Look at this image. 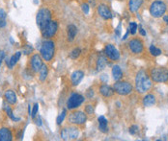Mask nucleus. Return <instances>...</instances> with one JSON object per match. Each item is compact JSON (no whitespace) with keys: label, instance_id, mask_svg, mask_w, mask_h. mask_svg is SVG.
<instances>
[{"label":"nucleus","instance_id":"obj_6","mask_svg":"<svg viewBox=\"0 0 168 141\" xmlns=\"http://www.w3.org/2000/svg\"><path fill=\"white\" fill-rule=\"evenodd\" d=\"M114 92L117 94L122 95V96H126L132 92L133 87L131 83L126 81H116V83L113 84Z\"/></svg>","mask_w":168,"mask_h":141},{"label":"nucleus","instance_id":"obj_23","mask_svg":"<svg viewBox=\"0 0 168 141\" xmlns=\"http://www.w3.org/2000/svg\"><path fill=\"white\" fill-rule=\"evenodd\" d=\"M106 65H107V59H106L104 56H100L97 60V64H96L97 70L98 71L103 70L106 67Z\"/></svg>","mask_w":168,"mask_h":141},{"label":"nucleus","instance_id":"obj_14","mask_svg":"<svg viewBox=\"0 0 168 141\" xmlns=\"http://www.w3.org/2000/svg\"><path fill=\"white\" fill-rule=\"evenodd\" d=\"M30 64H31V68L33 71H35V72L40 71L42 65L44 64H43V58L39 54L33 55L31 57V60H30Z\"/></svg>","mask_w":168,"mask_h":141},{"label":"nucleus","instance_id":"obj_43","mask_svg":"<svg viewBox=\"0 0 168 141\" xmlns=\"http://www.w3.org/2000/svg\"><path fill=\"white\" fill-rule=\"evenodd\" d=\"M163 21L168 25V15H164L163 16Z\"/></svg>","mask_w":168,"mask_h":141},{"label":"nucleus","instance_id":"obj_22","mask_svg":"<svg viewBox=\"0 0 168 141\" xmlns=\"http://www.w3.org/2000/svg\"><path fill=\"white\" fill-rule=\"evenodd\" d=\"M156 103V96L153 94H147L146 96L143 98V106L144 107H151L154 106Z\"/></svg>","mask_w":168,"mask_h":141},{"label":"nucleus","instance_id":"obj_40","mask_svg":"<svg viewBox=\"0 0 168 141\" xmlns=\"http://www.w3.org/2000/svg\"><path fill=\"white\" fill-rule=\"evenodd\" d=\"M139 33H140V35L141 36H146V31H145L140 25H139Z\"/></svg>","mask_w":168,"mask_h":141},{"label":"nucleus","instance_id":"obj_36","mask_svg":"<svg viewBox=\"0 0 168 141\" xmlns=\"http://www.w3.org/2000/svg\"><path fill=\"white\" fill-rule=\"evenodd\" d=\"M32 51H33V47L31 46V45H27L26 48L23 50V53H24L25 55H28V54L32 53Z\"/></svg>","mask_w":168,"mask_h":141},{"label":"nucleus","instance_id":"obj_21","mask_svg":"<svg viewBox=\"0 0 168 141\" xmlns=\"http://www.w3.org/2000/svg\"><path fill=\"white\" fill-rule=\"evenodd\" d=\"M5 100L7 101V102L10 104V105H15L16 103V94L15 93V91L13 90H7L6 92H5Z\"/></svg>","mask_w":168,"mask_h":141},{"label":"nucleus","instance_id":"obj_16","mask_svg":"<svg viewBox=\"0 0 168 141\" xmlns=\"http://www.w3.org/2000/svg\"><path fill=\"white\" fill-rule=\"evenodd\" d=\"M12 140H13V133L10 129L8 128L0 129V141H12Z\"/></svg>","mask_w":168,"mask_h":141},{"label":"nucleus","instance_id":"obj_35","mask_svg":"<svg viewBox=\"0 0 168 141\" xmlns=\"http://www.w3.org/2000/svg\"><path fill=\"white\" fill-rule=\"evenodd\" d=\"M138 131H139V128H138V126H136V125H133V126H131V127L130 128V133L132 134V135L135 134Z\"/></svg>","mask_w":168,"mask_h":141},{"label":"nucleus","instance_id":"obj_5","mask_svg":"<svg viewBox=\"0 0 168 141\" xmlns=\"http://www.w3.org/2000/svg\"><path fill=\"white\" fill-rule=\"evenodd\" d=\"M166 10H167L166 4L163 1H161V0H156V1H154L150 5V9H149L150 15L156 18L163 16Z\"/></svg>","mask_w":168,"mask_h":141},{"label":"nucleus","instance_id":"obj_28","mask_svg":"<svg viewBox=\"0 0 168 141\" xmlns=\"http://www.w3.org/2000/svg\"><path fill=\"white\" fill-rule=\"evenodd\" d=\"M150 53L151 55H153L154 57H156V56H159L162 52L159 48H156L155 45H151L150 46Z\"/></svg>","mask_w":168,"mask_h":141},{"label":"nucleus","instance_id":"obj_10","mask_svg":"<svg viewBox=\"0 0 168 141\" xmlns=\"http://www.w3.org/2000/svg\"><path fill=\"white\" fill-rule=\"evenodd\" d=\"M79 134V130L76 127H69L64 128L61 131V137L64 140H70V139H76Z\"/></svg>","mask_w":168,"mask_h":141},{"label":"nucleus","instance_id":"obj_15","mask_svg":"<svg viewBox=\"0 0 168 141\" xmlns=\"http://www.w3.org/2000/svg\"><path fill=\"white\" fill-rule=\"evenodd\" d=\"M84 78V72L81 70H76L72 74L71 76V81L74 87H76L77 84H79V83L82 81V79Z\"/></svg>","mask_w":168,"mask_h":141},{"label":"nucleus","instance_id":"obj_30","mask_svg":"<svg viewBox=\"0 0 168 141\" xmlns=\"http://www.w3.org/2000/svg\"><path fill=\"white\" fill-rule=\"evenodd\" d=\"M80 53H81V50H80L79 48H75V49L72 51V53H71V58H72V60H76L78 57H79Z\"/></svg>","mask_w":168,"mask_h":141},{"label":"nucleus","instance_id":"obj_33","mask_svg":"<svg viewBox=\"0 0 168 141\" xmlns=\"http://www.w3.org/2000/svg\"><path fill=\"white\" fill-rule=\"evenodd\" d=\"M81 9H82V12L85 15L89 14V10H90V7H89V5L87 3H83L81 5Z\"/></svg>","mask_w":168,"mask_h":141},{"label":"nucleus","instance_id":"obj_20","mask_svg":"<svg viewBox=\"0 0 168 141\" xmlns=\"http://www.w3.org/2000/svg\"><path fill=\"white\" fill-rule=\"evenodd\" d=\"M76 33H77V29L74 24H70L67 26V37H68L69 41H74L76 36Z\"/></svg>","mask_w":168,"mask_h":141},{"label":"nucleus","instance_id":"obj_7","mask_svg":"<svg viewBox=\"0 0 168 141\" xmlns=\"http://www.w3.org/2000/svg\"><path fill=\"white\" fill-rule=\"evenodd\" d=\"M84 97L79 93H72L67 101V109L68 110H75L78 107H80L84 102Z\"/></svg>","mask_w":168,"mask_h":141},{"label":"nucleus","instance_id":"obj_1","mask_svg":"<svg viewBox=\"0 0 168 141\" xmlns=\"http://www.w3.org/2000/svg\"><path fill=\"white\" fill-rule=\"evenodd\" d=\"M152 79L145 70H139L135 77V90L138 93H145L152 87Z\"/></svg>","mask_w":168,"mask_h":141},{"label":"nucleus","instance_id":"obj_24","mask_svg":"<svg viewBox=\"0 0 168 141\" xmlns=\"http://www.w3.org/2000/svg\"><path fill=\"white\" fill-rule=\"evenodd\" d=\"M112 76L115 81H120L123 78V72L119 65H114L112 67Z\"/></svg>","mask_w":168,"mask_h":141},{"label":"nucleus","instance_id":"obj_2","mask_svg":"<svg viewBox=\"0 0 168 141\" xmlns=\"http://www.w3.org/2000/svg\"><path fill=\"white\" fill-rule=\"evenodd\" d=\"M54 53H55L54 41H50V39L44 41L40 49V54H41V57L43 58V60H44L46 61H50L53 58Z\"/></svg>","mask_w":168,"mask_h":141},{"label":"nucleus","instance_id":"obj_13","mask_svg":"<svg viewBox=\"0 0 168 141\" xmlns=\"http://www.w3.org/2000/svg\"><path fill=\"white\" fill-rule=\"evenodd\" d=\"M98 14L100 15V18H103L105 20H108V19L112 18V16H113L110 9L108 8L107 5H105V4H100L98 6Z\"/></svg>","mask_w":168,"mask_h":141},{"label":"nucleus","instance_id":"obj_42","mask_svg":"<svg viewBox=\"0 0 168 141\" xmlns=\"http://www.w3.org/2000/svg\"><path fill=\"white\" fill-rule=\"evenodd\" d=\"M6 26V21L5 19H0V28H4Z\"/></svg>","mask_w":168,"mask_h":141},{"label":"nucleus","instance_id":"obj_17","mask_svg":"<svg viewBox=\"0 0 168 141\" xmlns=\"http://www.w3.org/2000/svg\"><path fill=\"white\" fill-rule=\"evenodd\" d=\"M100 93L103 95V97L105 98H108L111 97L112 95L114 94V89L113 87H111L108 84H103V86L100 87Z\"/></svg>","mask_w":168,"mask_h":141},{"label":"nucleus","instance_id":"obj_9","mask_svg":"<svg viewBox=\"0 0 168 141\" xmlns=\"http://www.w3.org/2000/svg\"><path fill=\"white\" fill-rule=\"evenodd\" d=\"M69 121L74 125H83L87 121V116L82 111H75L70 114Z\"/></svg>","mask_w":168,"mask_h":141},{"label":"nucleus","instance_id":"obj_12","mask_svg":"<svg viewBox=\"0 0 168 141\" xmlns=\"http://www.w3.org/2000/svg\"><path fill=\"white\" fill-rule=\"evenodd\" d=\"M104 54L111 61H118L120 59V53L117 48L112 44H106L104 47Z\"/></svg>","mask_w":168,"mask_h":141},{"label":"nucleus","instance_id":"obj_41","mask_svg":"<svg viewBox=\"0 0 168 141\" xmlns=\"http://www.w3.org/2000/svg\"><path fill=\"white\" fill-rule=\"evenodd\" d=\"M36 125H37L38 127L42 126V119H41L40 116H38V118H37V120H36Z\"/></svg>","mask_w":168,"mask_h":141},{"label":"nucleus","instance_id":"obj_37","mask_svg":"<svg viewBox=\"0 0 168 141\" xmlns=\"http://www.w3.org/2000/svg\"><path fill=\"white\" fill-rule=\"evenodd\" d=\"M6 16H7L6 12H5L3 9L0 8V19H5L6 18Z\"/></svg>","mask_w":168,"mask_h":141},{"label":"nucleus","instance_id":"obj_29","mask_svg":"<svg viewBox=\"0 0 168 141\" xmlns=\"http://www.w3.org/2000/svg\"><path fill=\"white\" fill-rule=\"evenodd\" d=\"M137 28H138V25L135 23V22H131L128 30V32L131 33V35H135V33L137 31Z\"/></svg>","mask_w":168,"mask_h":141},{"label":"nucleus","instance_id":"obj_11","mask_svg":"<svg viewBox=\"0 0 168 141\" xmlns=\"http://www.w3.org/2000/svg\"><path fill=\"white\" fill-rule=\"evenodd\" d=\"M128 48H130V50L133 54H140L143 52L144 45H143V42L141 39L132 38L128 41Z\"/></svg>","mask_w":168,"mask_h":141},{"label":"nucleus","instance_id":"obj_4","mask_svg":"<svg viewBox=\"0 0 168 141\" xmlns=\"http://www.w3.org/2000/svg\"><path fill=\"white\" fill-rule=\"evenodd\" d=\"M150 77L155 83H166L168 81V69L164 67H154L150 71Z\"/></svg>","mask_w":168,"mask_h":141},{"label":"nucleus","instance_id":"obj_25","mask_svg":"<svg viewBox=\"0 0 168 141\" xmlns=\"http://www.w3.org/2000/svg\"><path fill=\"white\" fill-rule=\"evenodd\" d=\"M20 56H21V52H16L15 55H13L12 57L10 58V65H9L10 69H12L13 67L16 64V63H18L20 59Z\"/></svg>","mask_w":168,"mask_h":141},{"label":"nucleus","instance_id":"obj_19","mask_svg":"<svg viewBox=\"0 0 168 141\" xmlns=\"http://www.w3.org/2000/svg\"><path fill=\"white\" fill-rule=\"evenodd\" d=\"M98 121H99V129L100 131L103 133H106L108 132V128H107V125H108V121L107 119L104 117V116H100L98 118Z\"/></svg>","mask_w":168,"mask_h":141},{"label":"nucleus","instance_id":"obj_32","mask_svg":"<svg viewBox=\"0 0 168 141\" xmlns=\"http://www.w3.org/2000/svg\"><path fill=\"white\" fill-rule=\"evenodd\" d=\"M38 110H39V105H38V104H35L34 107H33L32 112H31V117H32V118H35V117L37 116Z\"/></svg>","mask_w":168,"mask_h":141},{"label":"nucleus","instance_id":"obj_44","mask_svg":"<svg viewBox=\"0 0 168 141\" xmlns=\"http://www.w3.org/2000/svg\"><path fill=\"white\" fill-rule=\"evenodd\" d=\"M31 112H32V110H31V108H30V105L28 106V113H29V115L31 114Z\"/></svg>","mask_w":168,"mask_h":141},{"label":"nucleus","instance_id":"obj_26","mask_svg":"<svg viewBox=\"0 0 168 141\" xmlns=\"http://www.w3.org/2000/svg\"><path fill=\"white\" fill-rule=\"evenodd\" d=\"M47 74H48V67L46 64H43L42 67H41V69H40V80L42 82L46 81Z\"/></svg>","mask_w":168,"mask_h":141},{"label":"nucleus","instance_id":"obj_34","mask_svg":"<svg viewBox=\"0 0 168 141\" xmlns=\"http://www.w3.org/2000/svg\"><path fill=\"white\" fill-rule=\"evenodd\" d=\"M85 112H86L87 114H89V115H92V114L94 113V108H93V106H91V105L86 106V108H85Z\"/></svg>","mask_w":168,"mask_h":141},{"label":"nucleus","instance_id":"obj_18","mask_svg":"<svg viewBox=\"0 0 168 141\" xmlns=\"http://www.w3.org/2000/svg\"><path fill=\"white\" fill-rule=\"evenodd\" d=\"M144 0H128V10L131 13H135L142 6Z\"/></svg>","mask_w":168,"mask_h":141},{"label":"nucleus","instance_id":"obj_8","mask_svg":"<svg viewBox=\"0 0 168 141\" xmlns=\"http://www.w3.org/2000/svg\"><path fill=\"white\" fill-rule=\"evenodd\" d=\"M57 31H58V22L56 20H51L41 32H42L43 38H50L56 35Z\"/></svg>","mask_w":168,"mask_h":141},{"label":"nucleus","instance_id":"obj_38","mask_svg":"<svg viewBox=\"0 0 168 141\" xmlns=\"http://www.w3.org/2000/svg\"><path fill=\"white\" fill-rule=\"evenodd\" d=\"M100 80H102L103 83H106V82L108 81V76L106 75V74H103V75L100 76Z\"/></svg>","mask_w":168,"mask_h":141},{"label":"nucleus","instance_id":"obj_31","mask_svg":"<svg viewBox=\"0 0 168 141\" xmlns=\"http://www.w3.org/2000/svg\"><path fill=\"white\" fill-rule=\"evenodd\" d=\"M66 113H67V111L66 110H63L62 111V113H61L58 117H57V120H56V122H57V125H60L61 123H62L65 119V117H66Z\"/></svg>","mask_w":168,"mask_h":141},{"label":"nucleus","instance_id":"obj_3","mask_svg":"<svg viewBox=\"0 0 168 141\" xmlns=\"http://www.w3.org/2000/svg\"><path fill=\"white\" fill-rule=\"evenodd\" d=\"M51 21V12L47 8H42L36 15V23L41 31Z\"/></svg>","mask_w":168,"mask_h":141},{"label":"nucleus","instance_id":"obj_27","mask_svg":"<svg viewBox=\"0 0 168 141\" xmlns=\"http://www.w3.org/2000/svg\"><path fill=\"white\" fill-rule=\"evenodd\" d=\"M4 110L6 111L7 115H8L13 121H15V122H19V121H20V118H19V117H16V116L14 115L13 111H12V110H11V108H10L9 106H4Z\"/></svg>","mask_w":168,"mask_h":141},{"label":"nucleus","instance_id":"obj_39","mask_svg":"<svg viewBox=\"0 0 168 141\" xmlns=\"http://www.w3.org/2000/svg\"><path fill=\"white\" fill-rule=\"evenodd\" d=\"M5 59V52L4 51H0V65H1L2 61Z\"/></svg>","mask_w":168,"mask_h":141}]
</instances>
